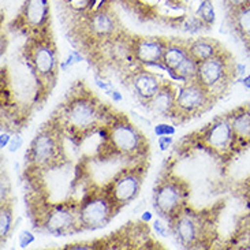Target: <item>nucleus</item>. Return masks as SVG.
<instances>
[{
	"instance_id": "obj_1",
	"label": "nucleus",
	"mask_w": 250,
	"mask_h": 250,
	"mask_svg": "<svg viewBox=\"0 0 250 250\" xmlns=\"http://www.w3.org/2000/svg\"><path fill=\"white\" fill-rule=\"evenodd\" d=\"M105 107L93 93L85 88H74L68 92L55 114L63 133L75 141H82L95 131L100 130L108 118Z\"/></svg>"
},
{
	"instance_id": "obj_2",
	"label": "nucleus",
	"mask_w": 250,
	"mask_h": 250,
	"mask_svg": "<svg viewBox=\"0 0 250 250\" xmlns=\"http://www.w3.org/2000/svg\"><path fill=\"white\" fill-rule=\"evenodd\" d=\"M103 155L131 162H141L148 150V141L134 123L123 114H109L104 123Z\"/></svg>"
},
{
	"instance_id": "obj_3",
	"label": "nucleus",
	"mask_w": 250,
	"mask_h": 250,
	"mask_svg": "<svg viewBox=\"0 0 250 250\" xmlns=\"http://www.w3.org/2000/svg\"><path fill=\"white\" fill-rule=\"evenodd\" d=\"M30 215L34 217V226L52 235L64 237L81 231L78 223V203H47L36 197L30 201Z\"/></svg>"
},
{
	"instance_id": "obj_4",
	"label": "nucleus",
	"mask_w": 250,
	"mask_h": 250,
	"mask_svg": "<svg viewBox=\"0 0 250 250\" xmlns=\"http://www.w3.org/2000/svg\"><path fill=\"white\" fill-rule=\"evenodd\" d=\"M64 135L61 125L55 119L47 122L39 130L27 150V163L33 169H54L64 160L62 137Z\"/></svg>"
},
{
	"instance_id": "obj_5",
	"label": "nucleus",
	"mask_w": 250,
	"mask_h": 250,
	"mask_svg": "<svg viewBox=\"0 0 250 250\" xmlns=\"http://www.w3.org/2000/svg\"><path fill=\"white\" fill-rule=\"evenodd\" d=\"M25 54L27 64L39 78L41 88L49 95L59 71V59L55 44L48 39V36L33 37L26 44Z\"/></svg>"
},
{
	"instance_id": "obj_6",
	"label": "nucleus",
	"mask_w": 250,
	"mask_h": 250,
	"mask_svg": "<svg viewBox=\"0 0 250 250\" xmlns=\"http://www.w3.org/2000/svg\"><path fill=\"white\" fill-rule=\"evenodd\" d=\"M116 209L103 186H89L78 201V223L82 230H99L116 216Z\"/></svg>"
},
{
	"instance_id": "obj_7",
	"label": "nucleus",
	"mask_w": 250,
	"mask_h": 250,
	"mask_svg": "<svg viewBox=\"0 0 250 250\" xmlns=\"http://www.w3.org/2000/svg\"><path fill=\"white\" fill-rule=\"evenodd\" d=\"M146 174L145 163L135 162L127 167L119 169L103 188L114 203L116 209H123L133 203L141 191L144 178Z\"/></svg>"
},
{
	"instance_id": "obj_8",
	"label": "nucleus",
	"mask_w": 250,
	"mask_h": 250,
	"mask_svg": "<svg viewBox=\"0 0 250 250\" xmlns=\"http://www.w3.org/2000/svg\"><path fill=\"white\" fill-rule=\"evenodd\" d=\"M237 75V63L224 49L207 61L198 63L196 81L212 96L223 93Z\"/></svg>"
},
{
	"instance_id": "obj_9",
	"label": "nucleus",
	"mask_w": 250,
	"mask_h": 250,
	"mask_svg": "<svg viewBox=\"0 0 250 250\" xmlns=\"http://www.w3.org/2000/svg\"><path fill=\"white\" fill-rule=\"evenodd\" d=\"M188 197V185L178 176L167 175L156 185L153 205L160 216L172 222L186 208Z\"/></svg>"
},
{
	"instance_id": "obj_10",
	"label": "nucleus",
	"mask_w": 250,
	"mask_h": 250,
	"mask_svg": "<svg viewBox=\"0 0 250 250\" xmlns=\"http://www.w3.org/2000/svg\"><path fill=\"white\" fill-rule=\"evenodd\" d=\"M171 229L178 242L185 248H197L205 237L207 224L201 212L185 209L171 222Z\"/></svg>"
},
{
	"instance_id": "obj_11",
	"label": "nucleus",
	"mask_w": 250,
	"mask_h": 250,
	"mask_svg": "<svg viewBox=\"0 0 250 250\" xmlns=\"http://www.w3.org/2000/svg\"><path fill=\"white\" fill-rule=\"evenodd\" d=\"M201 144L216 156L224 157L235 148L234 131L229 116L217 118L201 131Z\"/></svg>"
},
{
	"instance_id": "obj_12",
	"label": "nucleus",
	"mask_w": 250,
	"mask_h": 250,
	"mask_svg": "<svg viewBox=\"0 0 250 250\" xmlns=\"http://www.w3.org/2000/svg\"><path fill=\"white\" fill-rule=\"evenodd\" d=\"M212 100L210 95L197 81H189L176 92L175 115H193L204 111Z\"/></svg>"
},
{
	"instance_id": "obj_13",
	"label": "nucleus",
	"mask_w": 250,
	"mask_h": 250,
	"mask_svg": "<svg viewBox=\"0 0 250 250\" xmlns=\"http://www.w3.org/2000/svg\"><path fill=\"white\" fill-rule=\"evenodd\" d=\"M49 21V0H25L20 13L21 26L36 37H44Z\"/></svg>"
},
{
	"instance_id": "obj_14",
	"label": "nucleus",
	"mask_w": 250,
	"mask_h": 250,
	"mask_svg": "<svg viewBox=\"0 0 250 250\" xmlns=\"http://www.w3.org/2000/svg\"><path fill=\"white\" fill-rule=\"evenodd\" d=\"M167 42L157 37H140L134 40L133 54L135 59L144 64H156L163 61Z\"/></svg>"
},
{
	"instance_id": "obj_15",
	"label": "nucleus",
	"mask_w": 250,
	"mask_h": 250,
	"mask_svg": "<svg viewBox=\"0 0 250 250\" xmlns=\"http://www.w3.org/2000/svg\"><path fill=\"white\" fill-rule=\"evenodd\" d=\"M175 103L176 90L171 83L164 82L159 92L150 100H148L146 104L152 114L167 118L175 115Z\"/></svg>"
},
{
	"instance_id": "obj_16",
	"label": "nucleus",
	"mask_w": 250,
	"mask_h": 250,
	"mask_svg": "<svg viewBox=\"0 0 250 250\" xmlns=\"http://www.w3.org/2000/svg\"><path fill=\"white\" fill-rule=\"evenodd\" d=\"M235 138V148L250 144V107H239L229 115Z\"/></svg>"
},
{
	"instance_id": "obj_17",
	"label": "nucleus",
	"mask_w": 250,
	"mask_h": 250,
	"mask_svg": "<svg viewBox=\"0 0 250 250\" xmlns=\"http://www.w3.org/2000/svg\"><path fill=\"white\" fill-rule=\"evenodd\" d=\"M131 83H133V89H134L137 96L145 102L150 100L159 92V89L162 88L163 85L155 74L148 73V71H141V73L135 74L133 77Z\"/></svg>"
},
{
	"instance_id": "obj_18",
	"label": "nucleus",
	"mask_w": 250,
	"mask_h": 250,
	"mask_svg": "<svg viewBox=\"0 0 250 250\" xmlns=\"http://www.w3.org/2000/svg\"><path fill=\"white\" fill-rule=\"evenodd\" d=\"M188 48H189L190 55L198 63L203 61H207V59H209V58L223 51L216 41L207 39V37L205 39H198V40H194L193 42H190V45Z\"/></svg>"
},
{
	"instance_id": "obj_19",
	"label": "nucleus",
	"mask_w": 250,
	"mask_h": 250,
	"mask_svg": "<svg viewBox=\"0 0 250 250\" xmlns=\"http://www.w3.org/2000/svg\"><path fill=\"white\" fill-rule=\"evenodd\" d=\"M190 55L189 48L181 45V44H167V47L164 49V55H163L162 63L164 67L168 68L169 71H175L176 68L179 67L183 63V61Z\"/></svg>"
},
{
	"instance_id": "obj_20",
	"label": "nucleus",
	"mask_w": 250,
	"mask_h": 250,
	"mask_svg": "<svg viewBox=\"0 0 250 250\" xmlns=\"http://www.w3.org/2000/svg\"><path fill=\"white\" fill-rule=\"evenodd\" d=\"M92 30L99 36H108L115 30V18L105 11L97 13L90 22Z\"/></svg>"
},
{
	"instance_id": "obj_21",
	"label": "nucleus",
	"mask_w": 250,
	"mask_h": 250,
	"mask_svg": "<svg viewBox=\"0 0 250 250\" xmlns=\"http://www.w3.org/2000/svg\"><path fill=\"white\" fill-rule=\"evenodd\" d=\"M234 23L239 36L246 40V42L250 41V3L234 11Z\"/></svg>"
},
{
	"instance_id": "obj_22",
	"label": "nucleus",
	"mask_w": 250,
	"mask_h": 250,
	"mask_svg": "<svg viewBox=\"0 0 250 250\" xmlns=\"http://www.w3.org/2000/svg\"><path fill=\"white\" fill-rule=\"evenodd\" d=\"M11 227H13V204L10 201H4V203H1V209H0V237H1V244L8 237Z\"/></svg>"
},
{
	"instance_id": "obj_23",
	"label": "nucleus",
	"mask_w": 250,
	"mask_h": 250,
	"mask_svg": "<svg viewBox=\"0 0 250 250\" xmlns=\"http://www.w3.org/2000/svg\"><path fill=\"white\" fill-rule=\"evenodd\" d=\"M197 68H198V62H197L191 55H189V56L183 61L182 64L174 71V74H175L178 78H181V80H183V81L186 82L196 81Z\"/></svg>"
},
{
	"instance_id": "obj_24",
	"label": "nucleus",
	"mask_w": 250,
	"mask_h": 250,
	"mask_svg": "<svg viewBox=\"0 0 250 250\" xmlns=\"http://www.w3.org/2000/svg\"><path fill=\"white\" fill-rule=\"evenodd\" d=\"M198 15L207 25H213L216 14H215V8H213V3L210 0H201L200 7H198Z\"/></svg>"
},
{
	"instance_id": "obj_25",
	"label": "nucleus",
	"mask_w": 250,
	"mask_h": 250,
	"mask_svg": "<svg viewBox=\"0 0 250 250\" xmlns=\"http://www.w3.org/2000/svg\"><path fill=\"white\" fill-rule=\"evenodd\" d=\"M227 1V4L230 6V8L232 11H235V10H239V8H242V7L248 6L250 3V0H226Z\"/></svg>"
},
{
	"instance_id": "obj_26",
	"label": "nucleus",
	"mask_w": 250,
	"mask_h": 250,
	"mask_svg": "<svg viewBox=\"0 0 250 250\" xmlns=\"http://www.w3.org/2000/svg\"><path fill=\"white\" fill-rule=\"evenodd\" d=\"M175 130L172 127H169L168 125H159L157 127H156V134L157 135H169V134H172Z\"/></svg>"
},
{
	"instance_id": "obj_27",
	"label": "nucleus",
	"mask_w": 250,
	"mask_h": 250,
	"mask_svg": "<svg viewBox=\"0 0 250 250\" xmlns=\"http://www.w3.org/2000/svg\"><path fill=\"white\" fill-rule=\"evenodd\" d=\"M33 235H32L30 232H27V231L22 232V235H21V246L25 248V246H27L30 242H33Z\"/></svg>"
},
{
	"instance_id": "obj_28",
	"label": "nucleus",
	"mask_w": 250,
	"mask_h": 250,
	"mask_svg": "<svg viewBox=\"0 0 250 250\" xmlns=\"http://www.w3.org/2000/svg\"><path fill=\"white\" fill-rule=\"evenodd\" d=\"M172 142V138L169 137V135H162L160 138H159V144H160V148L164 150V149L168 148V145Z\"/></svg>"
},
{
	"instance_id": "obj_29",
	"label": "nucleus",
	"mask_w": 250,
	"mask_h": 250,
	"mask_svg": "<svg viewBox=\"0 0 250 250\" xmlns=\"http://www.w3.org/2000/svg\"><path fill=\"white\" fill-rule=\"evenodd\" d=\"M21 145H22V138H21V137H13L11 145H10V150L14 152V150H17V149L20 148Z\"/></svg>"
},
{
	"instance_id": "obj_30",
	"label": "nucleus",
	"mask_w": 250,
	"mask_h": 250,
	"mask_svg": "<svg viewBox=\"0 0 250 250\" xmlns=\"http://www.w3.org/2000/svg\"><path fill=\"white\" fill-rule=\"evenodd\" d=\"M155 230L157 231V234H160V235H166L167 234V229L164 227V224L162 222H159V220H156L155 222Z\"/></svg>"
},
{
	"instance_id": "obj_31",
	"label": "nucleus",
	"mask_w": 250,
	"mask_h": 250,
	"mask_svg": "<svg viewBox=\"0 0 250 250\" xmlns=\"http://www.w3.org/2000/svg\"><path fill=\"white\" fill-rule=\"evenodd\" d=\"M8 140H10V138H8V134H4V133H3V134H1V141H0V145H1V148H4V146H6L7 142H8Z\"/></svg>"
},
{
	"instance_id": "obj_32",
	"label": "nucleus",
	"mask_w": 250,
	"mask_h": 250,
	"mask_svg": "<svg viewBox=\"0 0 250 250\" xmlns=\"http://www.w3.org/2000/svg\"><path fill=\"white\" fill-rule=\"evenodd\" d=\"M242 83H244L245 88L250 90V75H246V77H245L244 80H242Z\"/></svg>"
},
{
	"instance_id": "obj_33",
	"label": "nucleus",
	"mask_w": 250,
	"mask_h": 250,
	"mask_svg": "<svg viewBox=\"0 0 250 250\" xmlns=\"http://www.w3.org/2000/svg\"><path fill=\"white\" fill-rule=\"evenodd\" d=\"M245 194H246V198H248V201H249L250 204V181L248 182V186H246V193H245Z\"/></svg>"
},
{
	"instance_id": "obj_34",
	"label": "nucleus",
	"mask_w": 250,
	"mask_h": 250,
	"mask_svg": "<svg viewBox=\"0 0 250 250\" xmlns=\"http://www.w3.org/2000/svg\"><path fill=\"white\" fill-rule=\"evenodd\" d=\"M246 44H248V47H249V49H250V41H248Z\"/></svg>"
}]
</instances>
